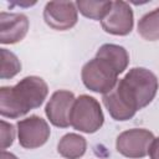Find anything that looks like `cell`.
<instances>
[{
  "label": "cell",
  "instance_id": "obj_7",
  "mask_svg": "<svg viewBox=\"0 0 159 159\" xmlns=\"http://www.w3.org/2000/svg\"><path fill=\"white\" fill-rule=\"evenodd\" d=\"M43 20L56 31L72 29L78 21V10L73 1H48L43 9Z\"/></svg>",
  "mask_w": 159,
  "mask_h": 159
},
{
  "label": "cell",
  "instance_id": "obj_9",
  "mask_svg": "<svg viewBox=\"0 0 159 159\" xmlns=\"http://www.w3.org/2000/svg\"><path fill=\"white\" fill-rule=\"evenodd\" d=\"M75 99V94L71 91L58 89L53 92L45 107V114L50 123L57 128L70 127V112Z\"/></svg>",
  "mask_w": 159,
  "mask_h": 159
},
{
  "label": "cell",
  "instance_id": "obj_2",
  "mask_svg": "<svg viewBox=\"0 0 159 159\" xmlns=\"http://www.w3.org/2000/svg\"><path fill=\"white\" fill-rule=\"evenodd\" d=\"M48 94V86L39 76H27L15 86L0 88V114L16 119L39 108Z\"/></svg>",
  "mask_w": 159,
  "mask_h": 159
},
{
  "label": "cell",
  "instance_id": "obj_18",
  "mask_svg": "<svg viewBox=\"0 0 159 159\" xmlns=\"http://www.w3.org/2000/svg\"><path fill=\"white\" fill-rule=\"evenodd\" d=\"M1 159H19V158L12 153H9L6 150H1Z\"/></svg>",
  "mask_w": 159,
  "mask_h": 159
},
{
  "label": "cell",
  "instance_id": "obj_3",
  "mask_svg": "<svg viewBox=\"0 0 159 159\" xmlns=\"http://www.w3.org/2000/svg\"><path fill=\"white\" fill-rule=\"evenodd\" d=\"M104 123V114L99 102L88 94L78 96L70 112V124L73 129L92 134L101 129Z\"/></svg>",
  "mask_w": 159,
  "mask_h": 159
},
{
  "label": "cell",
  "instance_id": "obj_12",
  "mask_svg": "<svg viewBox=\"0 0 159 159\" xmlns=\"http://www.w3.org/2000/svg\"><path fill=\"white\" fill-rule=\"evenodd\" d=\"M96 57H101L104 58L107 61H109L116 70L118 71V73H123L128 65H129V53L128 51L120 46V45H116V43H104L102 45L97 52H96Z\"/></svg>",
  "mask_w": 159,
  "mask_h": 159
},
{
  "label": "cell",
  "instance_id": "obj_10",
  "mask_svg": "<svg viewBox=\"0 0 159 159\" xmlns=\"http://www.w3.org/2000/svg\"><path fill=\"white\" fill-rule=\"evenodd\" d=\"M29 19L20 12H0V42L12 45L24 40L29 31Z\"/></svg>",
  "mask_w": 159,
  "mask_h": 159
},
{
  "label": "cell",
  "instance_id": "obj_16",
  "mask_svg": "<svg viewBox=\"0 0 159 159\" xmlns=\"http://www.w3.org/2000/svg\"><path fill=\"white\" fill-rule=\"evenodd\" d=\"M15 139V127L11 123L1 119V150L12 145Z\"/></svg>",
  "mask_w": 159,
  "mask_h": 159
},
{
  "label": "cell",
  "instance_id": "obj_5",
  "mask_svg": "<svg viewBox=\"0 0 159 159\" xmlns=\"http://www.w3.org/2000/svg\"><path fill=\"white\" fill-rule=\"evenodd\" d=\"M154 134L145 128H132L122 132L116 139V149L129 159H142L148 155Z\"/></svg>",
  "mask_w": 159,
  "mask_h": 159
},
{
  "label": "cell",
  "instance_id": "obj_13",
  "mask_svg": "<svg viewBox=\"0 0 159 159\" xmlns=\"http://www.w3.org/2000/svg\"><path fill=\"white\" fill-rule=\"evenodd\" d=\"M113 1H94V0H78L76 1L77 10L87 19L102 21L111 11Z\"/></svg>",
  "mask_w": 159,
  "mask_h": 159
},
{
  "label": "cell",
  "instance_id": "obj_1",
  "mask_svg": "<svg viewBox=\"0 0 159 159\" xmlns=\"http://www.w3.org/2000/svg\"><path fill=\"white\" fill-rule=\"evenodd\" d=\"M158 88V77L150 70L133 67L111 92L103 94L102 101L114 120L124 122L147 107L157 96Z\"/></svg>",
  "mask_w": 159,
  "mask_h": 159
},
{
  "label": "cell",
  "instance_id": "obj_14",
  "mask_svg": "<svg viewBox=\"0 0 159 159\" xmlns=\"http://www.w3.org/2000/svg\"><path fill=\"white\" fill-rule=\"evenodd\" d=\"M137 31L147 41L159 40V7L140 17L137 25Z\"/></svg>",
  "mask_w": 159,
  "mask_h": 159
},
{
  "label": "cell",
  "instance_id": "obj_8",
  "mask_svg": "<svg viewBox=\"0 0 159 159\" xmlns=\"http://www.w3.org/2000/svg\"><path fill=\"white\" fill-rule=\"evenodd\" d=\"M102 29L111 35L127 36L134 26V14L130 5L125 1H113L109 14L101 21Z\"/></svg>",
  "mask_w": 159,
  "mask_h": 159
},
{
  "label": "cell",
  "instance_id": "obj_11",
  "mask_svg": "<svg viewBox=\"0 0 159 159\" xmlns=\"http://www.w3.org/2000/svg\"><path fill=\"white\" fill-rule=\"evenodd\" d=\"M86 149H87L86 138L77 133L65 134L57 144V153L66 159H80L81 157L84 155Z\"/></svg>",
  "mask_w": 159,
  "mask_h": 159
},
{
  "label": "cell",
  "instance_id": "obj_15",
  "mask_svg": "<svg viewBox=\"0 0 159 159\" xmlns=\"http://www.w3.org/2000/svg\"><path fill=\"white\" fill-rule=\"evenodd\" d=\"M1 52V80H10L21 71V62L17 56L7 48H0Z\"/></svg>",
  "mask_w": 159,
  "mask_h": 159
},
{
  "label": "cell",
  "instance_id": "obj_17",
  "mask_svg": "<svg viewBox=\"0 0 159 159\" xmlns=\"http://www.w3.org/2000/svg\"><path fill=\"white\" fill-rule=\"evenodd\" d=\"M148 155L150 159H159V137L153 139L148 150Z\"/></svg>",
  "mask_w": 159,
  "mask_h": 159
},
{
  "label": "cell",
  "instance_id": "obj_4",
  "mask_svg": "<svg viewBox=\"0 0 159 159\" xmlns=\"http://www.w3.org/2000/svg\"><path fill=\"white\" fill-rule=\"evenodd\" d=\"M118 71L107 60L94 57L86 62L81 71L84 87L92 92L106 94L111 92L118 82Z\"/></svg>",
  "mask_w": 159,
  "mask_h": 159
},
{
  "label": "cell",
  "instance_id": "obj_6",
  "mask_svg": "<svg viewBox=\"0 0 159 159\" xmlns=\"http://www.w3.org/2000/svg\"><path fill=\"white\" fill-rule=\"evenodd\" d=\"M16 127L19 144L25 149H36L42 147L46 144L51 134L48 123L36 114L17 120Z\"/></svg>",
  "mask_w": 159,
  "mask_h": 159
}]
</instances>
